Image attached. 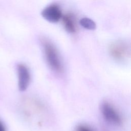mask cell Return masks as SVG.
<instances>
[{"instance_id":"8992f818","label":"cell","mask_w":131,"mask_h":131,"mask_svg":"<svg viewBox=\"0 0 131 131\" xmlns=\"http://www.w3.org/2000/svg\"><path fill=\"white\" fill-rule=\"evenodd\" d=\"M63 21L66 29L70 33L75 31V25L74 20L71 15H66L63 17Z\"/></svg>"},{"instance_id":"3957f363","label":"cell","mask_w":131,"mask_h":131,"mask_svg":"<svg viewBox=\"0 0 131 131\" xmlns=\"http://www.w3.org/2000/svg\"><path fill=\"white\" fill-rule=\"evenodd\" d=\"M17 73L18 89L20 91H24L27 89L30 84V72L26 66L20 63L17 66Z\"/></svg>"},{"instance_id":"9c48e42d","label":"cell","mask_w":131,"mask_h":131,"mask_svg":"<svg viewBox=\"0 0 131 131\" xmlns=\"http://www.w3.org/2000/svg\"><path fill=\"white\" fill-rule=\"evenodd\" d=\"M0 131H6V128L3 123L0 121Z\"/></svg>"},{"instance_id":"6da1fadb","label":"cell","mask_w":131,"mask_h":131,"mask_svg":"<svg viewBox=\"0 0 131 131\" xmlns=\"http://www.w3.org/2000/svg\"><path fill=\"white\" fill-rule=\"evenodd\" d=\"M42 46L45 58L50 68L57 74H61L63 72V66L55 47L49 40H41Z\"/></svg>"},{"instance_id":"52a82bcc","label":"cell","mask_w":131,"mask_h":131,"mask_svg":"<svg viewBox=\"0 0 131 131\" xmlns=\"http://www.w3.org/2000/svg\"><path fill=\"white\" fill-rule=\"evenodd\" d=\"M79 24L82 27L88 30H93L96 28L95 23L91 19L87 17H83L80 19Z\"/></svg>"},{"instance_id":"5b68a950","label":"cell","mask_w":131,"mask_h":131,"mask_svg":"<svg viewBox=\"0 0 131 131\" xmlns=\"http://www.w3.org/2000/svg\"><path fill=\"white\" fill-rule=\"evenodd\" d=\"M42 16L50 23L58 22L61 17V12L56 5H51L45 8L41 12Z\"/></svg>"},{"instance_id":"ba28073f","label":"cell","mask_w":131,"mask_h":131,"mask_svg":"<svg viewBox=\"0 0 131 131\" xmlns=\"http://www.w3.org/2000/svg\"><path fill=\"white\" fill-rule=\"evenodd\" d=\"M75 131H95V130L88 125L80 124L76 127Z\"/></svg>"},{"instance_id":"7a4b0ae2","label":"cell","mask_w":131,"mask_h":131,"mask_svg":"<svg viewBox=\"0 0 131 131\" xmlns=\"http://www.w3.org/2000/svg\"><path fill=\"white\" fill-rule=\"evenodd\" d=\"M100 110L104 118L109 123L119 126L122 123V118L118 111L111 103L103 102L100 107Z\"/></svg>"},{"instance_id":"277c9868","label":"cell","mask_w":131,"mask_h":131,"mask_svg":"<svg viewBox=\"0 0 131 131\" xmlns=\"http://www.w3.org/2000/svg\"><path fill=\"white\" fill-rule=\"evenodd\" d=\"M110 52L116 59L122 61L126 59L130 55L129 48L122 42L114 43L111 47Z\"/></svg>"}]
</instances>
